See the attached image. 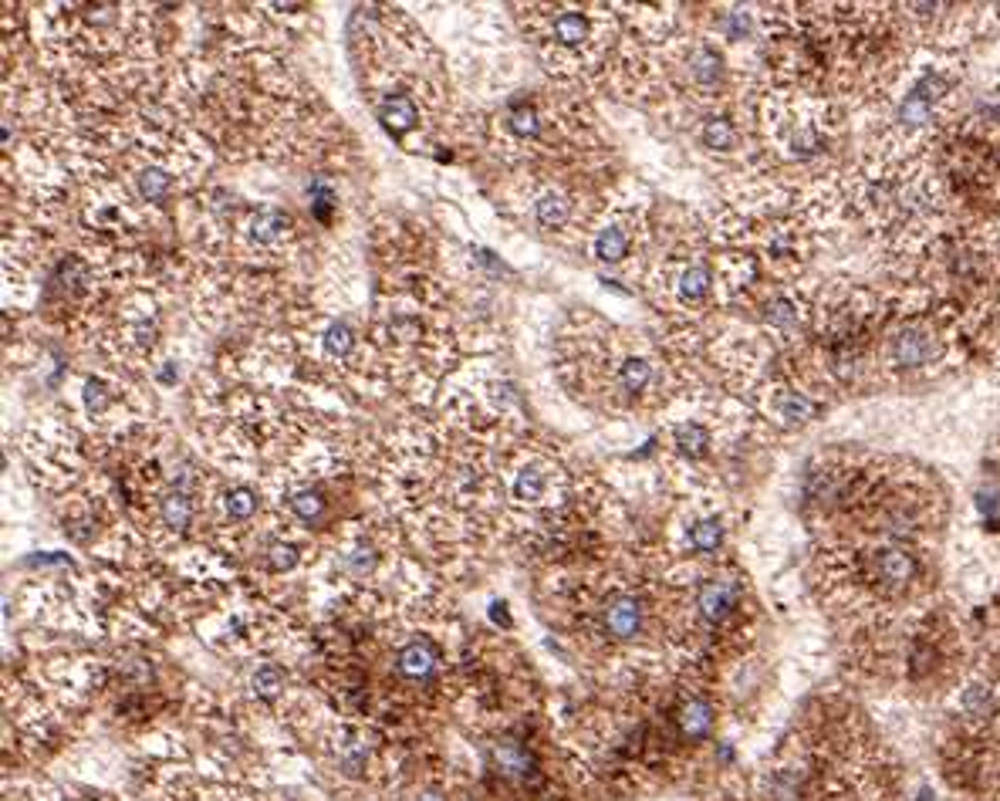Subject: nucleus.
Segmentation results:
<instances>
[{"mask_svg":"<svg viewBox=\"0 0 1000 801\" xmlns=\"http://www.w3.org/2000/svg\"><path fill=\"white\" fill-rule=\"evenodd\" d=\"M771 413L778 416L784 426H801L815 416V403H811L805 393H798V389H778V393L771 396Z\"/></svg>","mask_w":1000,"mask_h":801,"instance_id":"11","label":"nucleus"},{"mask_svg":"<svg viewBox=\"0 0 1000 801\" xmlns=\"http://www.w3.org/2000/svg\"><path fill=\"white\" fill-rule=\"evenodd\" d=\"M85 406H88V413H95V416L109 409V393H105L102 382L88 379V386H85Z\"/></svg>","mask_w":1000,"mask_h":801,"instance_id":"30","label":"nucleus"},{"mask_svg":"<svg viewBox=\"0 0 1000 801\" xmlns=\"http://www.w3.org/2000/svg\"><path fill=\"white\" fill-rule=\"evenodd\" d=\"M869 572H872V582L886 592H903L909 585L916 582L919 575V562L909 555L906 548H896V545H886V548H875L872 558H869Z\"/></svg>","mask_w":1000,"mask_h":801,"instance_id":"3","label":"nucleus"},{"mask_svg":"<svg viewBox=\"0 0 1000 801\" xmlns=\"http://www.w3.org/2000/svg\"><path fill=\"white\" fill-rule=\"evenodd\" d=\"M551 41L561 51H585L595 41V17L588 11H578V7H561L551 17Z\"/></svg>","mask_w":1000,"mask_h":801,"instance_id":"5","label":"nucleus"},{"mask_svg":"<svg viewBox=\"0 0 1000 801\" xmlns=\"http://www.w3.org/2000/svg\"><path fill=\"white\" fill-rule=\"evenodd\" d=\"M321 345H325V352L332 359H345L355 349V332L345 322H332L325 328V335H321Z\"/></svg>","mask_w":1000,"mask_h":801,"instance_id":"23","label":"nucleus"},{"mask_svg":"<svg viewBox=\"0 0 1000 801\" xmlns=\"http://www.w3.org/2000/svg\"><path fill=\"white\" fill-rule=\"evenodd\" d=\"M159 514H163V524H169V528H176V531H183L186 524L193 521V501H190V494H186V491H169L163 501H159Z\"/></svg>","mask_w":1000,"mask_h":801,"instance_id":"19","label":"nucleus"},{"mask_svg":"<svg viewBox=\"0 0 1000 801\" xmlns=\"http://www.w3.org/2000/svg\"><path fill=\"white\" fill-rule=\"evenodd\" d=\"M737 605H740V585H737V578H727V575L703 582L700 595H696V609H700V616L713 622V626H720V622H727L734 616Z\"/></svg>","mask_w":1000,"mask_h":801,"instance_id":"4","label":"nucleus"},{"mask_svg":"<svg viewBox=\"0 0 1000 801\" xmlns=\"http://www.w3.org/2000/svg\"><path fill=\"white\" fill-rule=\"evenodd\" d=\"M778 142L791 159H811L825 146V122L818 115V105L801 102L798 109H788L784 119H778Z\"/></svg>","mask_w":1000,"mask_h":801,"instance_id":"2","label":"nucleus"},{"mask_svg":"<svg viewBox=\"0 0 1000 801\" xmlns=\"http://www.w3.org/2000/svg\"><path fill=\"white\" fill-rule=\"evenodd\" d=\"M710 727H713V707H710V703L700 700V697L686 700L683 710H680V731H683V737H690V741H703V737L710 734Z\"/></svg>","mask_w":1000,"mask_h":801,"instance_id":"16","label":"nucleus"},{"mask_svg":"<svg viewBox=\"0 0 1000 801\" xmlns=\"http://www.w3.org/2000/svg\"><path fill=\"white\" fill-rule=\"evenodd\" d=\"M673 443H676V450L683 453V457H703V453L710 450V433L703 430L700 423H680L673 430Z\"/></svg>","mask_w":1000,"mask_h":801,"instance_id":"21","label":"nucleus"},{"mask_svg":"<svg viewBox=\"0 0 1000 801\" xmlns=\"http://www.w3.org/2000/svg\"><path fill=\"white\" fill-rule=\"evenodd\" d=\"M284 687V676L278 666H261V670L254 673V690L261 693V697H274Z\"/></svg>","mask_w":1000,"mask_h":801,"instance_id":"28","label":"nucleus"},{"mask_svg":"<svg viewBox=\"0 0 1000 801\" xmlns=\"http://www.w3.org/2000/svg\"><path fill=\"white\" fill-rule=\"evenodd\" d=\"M646 622V609L636 595H615L602 612V626L612 639H636Z\"/></svg>","mask_w":1000,"mask_h":801,"instance_id":"6","label":"nucleus"},{"mask_svg":"<svg viewBox=\"0 0 1000 801\" xmlns=\"http://www.w3.org/2000/svg\"><path fill=\"white\" fill-rule=\"evenodd\" d=\"M710 291H713V271H710L707 264L690 261V264H683L680 271H676L673 295H676V301H680L683 308L703 305V301L710 298Z\"/></svg>","mask_w":1000,"mask_h":801,"instance_id":"7","label":"nucleus"},{"mask_svg":"<svg viewBox=\"0 0 1000 801\" xmlns=\"http://www.w3.org/2000/svg\"><path fill=\"white\" fill-rule=\"evenodd\" d=\"M291 511L305 524H315L321 514H325V497L318 491H298V494H291Z\"/></svg>","mask_w":1000,"mask_h":801,"instance_id":"27","label":"nucleus"},{"mask_svg":"<svg viewBox=\"0 0 1000 801\" xmlns=\"http://www.w3.org/2000/svg\"><path fill=\"white\" fill-rule=\"evenodd\" d=\"M507 129L514 132L517 139H534L541 132V115L538 109H534L531 102H514L511 109H507Z\"/></svg>","mask_w":1000,"mask_h":801,"instance_id":"20","label":"nucleus"},{"mask_svg":"<svg viewBox=\"0 0 1000 801\" xmlns=\"http://www.w3.org/2000/svg\"><path fill=\"white\" fill-rule=\"evenodd\" d=\"M592 251H595L598 261H605V264L625 261L629 251H632V230L625 224H605L592 240Z\"/></svg>","mask_w":1000,"mask_h":801,"instance_id":"10","label":"nucleus"},{"mask_svg":"<svg viewBox=\"0 0 1000 801\" xmlns=\"http://www.w3.org/2000/svg\"><path fill=\"white\" fill-rule=\"evenodd\" d=\"M534 217H538V224L544 230L565 227L568 217H571V200L565 197V193H555V190L541 193V197L534 200Z\"/></svg>","mask_w":1000,"mask_h":801,"instance_id":"17","label":"nucleus"},{"mask_svg":"<svg viewBox=\"0 0 1000 801\" xmlns=\"http://www.w3.org/2000/svg\"><path fill=\"white\" fill-rule=\"evenodd\" d=\"M700 142L707 149H717V153H727V149L737 146V126L723 115H710L700 126Z\"/></svg>","mask_w":1000,"mask_h":801,"instance_id":"18","label":"nucleus"},{"mask_svg":"<svg viewBox=\"0 0 1000 801\" xmlns=\"http://www.w3.org/2000/svg\"><path fill=\"white\" fill-rule=\"evenodd\" d=\"M288 227H291V220L284 217L281 210H271V207L257 210L254 217H250V240L261 247H271V244H278V240H284Z\"/></svg>","mask_w":1000,"mask_h":801,"instance_id":"14","label":"nucleus"},{"mask_svg":"<svg viewBox=\"0 0 1000 801\" xmlns=\"http://www.w3.org/2000/svg\"><path fill=\"white\" fill-rule=\"evenodd\" d=\"M548 487H551L548 470H544L541 464H528V467L517 470L511 491L521 504H541L544 497H548Z\"/></svg>","mask_w":1000,"mask_h":801,"instance_id":"12","label":"nucleus"},{"mask_svg":"<svg viewBox=\"0 0 1000 801\" xmlns=\"http://www.w3.org/2000/svg\"><path fill=\"white\" fill-rule=\"evenodd\" d=\"M943 352L946 342L930 322H903L886 335V362L896 372L926 369L933 362H940Z\"/></svg>","mask_w":1000,"mask_h":801,"instance_id":"1","label":"nucleus"},{"mask_svg":"<svg viewBox=\"0 0 1000 801\" xmlns=\"http://www.w3.org/2000/svg\"><path fill=\"white\" fill-rule=\"evenodd\" d=\"M436 660H440V656H436V649L426 643V639H413V643H406L399 649L396 666L406 680H426V676L436 670Z\"/></svg>","mask_w":1000,"mask_h":801,"instance_id":"9","label":"nucleus"},{"mask_svg":"<svg viewBox=\"0 0 1000 801\" xmlns=\"http://www.w3.org/2000/svg\"><path fill=\"white\" fill-rule=\"evenodd\" d=\"M690 75L700 88H713L723 78V58L717 48L710 44H700V48L690 51Z\"/></svg>","mask_w":1000,"mask_h":801,"instance_id":"15","label":"nucleus"},{"mask_svg":"<svg viewBox=\"0 0 1000 801\" xmlns=\"http://www.w3.org/2000/svg\"><path fill=\"white\" fill-rule=\"evenodd\" d=\"M750 14L744 11V7H734V11H727L723 14V31L730 34V38H744V34L750 31Z\"/></svg>","mask_w":1000,"mask_h":801,"instance_id":"29","label":"nucleus"},{"mask_svg":"<svg viewBox=\"0 0 1000 801\" xmlns=\"http://www.w3.org/2000/svg\"><path fill=\"white\" fill-rule=\"evenodd\" d=\"M653 382H656V366H653V359H646V355H625L619 362V369H615V386H619L625 396L646 393Z\"/></svg>","mask_w":1000,"mask_h":801,"instance_id":"8","label":"nucleus"},{"mask_svg":"<svg viewBox=\"0 0 1000 801\" xmlns=\"http://www.w3.org/2000/svg\"><path fill=\"white\" fill-rule=\"evenodd\" d=\"M497 764H500V771L504 774H514V778H524V774L531 771V754L524 751L521 744H500L497 747Z\"/></svg>","mask_w":1000,"mask_h":801,"instance_id":"25","label":"nucleus"},{"mask_svg":"<svg viewBox=\"0 0 1000 801\" xmlns=\"http://www.w3.org/2000/svg\"><path fill=\"white\" fill-rule=\"evenodd\" d=\"M311 197H315V200H311V210H315V217L318 220H328V203H335V193L328 190L325 183H315V186H311Z\"/></svg>","mask_w":1000,"mask_h":801,"instance_id":"32","label":"nucleus"},{"mask_svg":"<svg viewBox=\"0 0 1000 801\" xmlns=\"http://www.w3.org/2000/svg\"><path fill=\"white\" fill-rule=\"evenodd\" d=\"M169 190H173V176H169L166 169L149 166V169H142V173H139V193H142V197H146V200L159 203Z\"/></svg>","mask_w":1000,"mask_h":801,"instance_id":"24","label":"nucleus"},{"mask_svg":"<svg viewBox=\"0 0 1000 801\" xmlns=\"http://www.w3.org/2000/svg\"><path fill=\"white\" fill-rule=\"evenodd\" d=\"M379 119H382V126L392 129V132H406V129H413V126H416V119H419L416 102L409 99V95H403V92L386 95V99H382V105H379Z\"/></svg>","mask_w":1000,"mask_h":801,"instance_id":"13","label":"nucleus"},{"mask_svg":"<svg viewBox=\"0 0 1000 801\" xmlns=\"http://www.w3.org/2000/svg\"><path fill=\"white\" fill-rule=\"evenodd\" d=\"M223 511L234 521H250L257 511V494L247 491V487H234V491H227V497H223Z\"/></svg>","mask_w":1000,"mask_h":801,"instance_id":"26","label":"nucleus"},{"mask_svg":"<svg viewBox=\"0 0 1000 801\" xmlns=\"http://www.w3.org/2000/svg\"><path fill=\"white\" fill-rule=\"evenodd\" d=\"M723 545V521L720 518H700L690 528V548L700 555H713Z\"/></svg>","mask_w":1000,"mask_h":801,"instance_id":"22","label":"nucleus"},{"mask_svg":"<svg viewBox=\"0 0 1000 801\" xmlns=\"http://www.w3.org/2000/svg\"><path fill=\"white\" fill-rule=\"evenodd\" d=\"M267 562H271L274 572H284V568H291L294 562H298V551H294L291 545H271V551H267Z\"/></svg>","mask_w":1000,"mask_h":801,"instance_id":"31","label":"nucleus"}]
</instances>
